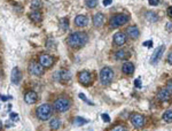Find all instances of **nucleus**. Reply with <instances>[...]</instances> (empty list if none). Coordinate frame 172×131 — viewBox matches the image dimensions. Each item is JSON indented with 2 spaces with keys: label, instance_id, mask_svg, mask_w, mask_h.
Masks as SVG:
<instances>
[{
  "label": "nucleus",
  "instance_id": "obj_25",
  "mask_svg": "<svg viewBox=\"0 0 172 131\" xmlns=\"http://www.w3.org/2000/svg\"><path fill=\"white\" fill-rule=\"evenodd\" d=\"M125 56H126V52L124 50H119V51H117V52L115 53V58L117 60L125 59Z\"/></svg>",
  "mask_w": 172,
  "mask_h": 131
},
{
  "label": "nucleus",
  "instance_id": "obj_15",
  "mask_svg": "<svg viewBox=\"0 0 172 131\" xmlns=\"http://www.w3.org/2000/svg\"><path fill=\"white\" fill-rule=\"evenodd\" d=\"M171 98V93L167 91L166 89L164 90H159L158 93H157V99L159 101H169Z\"/></svg>",
  "mask_w": 172,
  "mask_h": 131
},
{
  "label": "nucleus",
  "instance_id": "obj_14",
  "mask_svg": "<svg viewBox=\"0 0 172 131\" xmlns=\"http://www.w3.org/2000/svg\"><path fill=\"white\" fill-rule=\"evenodd\" d=\"M126 33H128V36L131 38V39H137L138 37H139V29L137 28L135 26H128V29H126Z\"/></svg>",
  "mask_w": 172,
  "mask_h": 131
},
{
  "label": "nucleus",
  "instance_id": "obj_11",
  "mask_svg": "<svg viewBox=\"0 0 172 131\" xmlns=\"http://www.w3.org/2000/svg\"><path fill=\"white\" fill-rule=\"evenodd\" d=\"M37 99H38V96H37V93L35 91L26 92V96H24V101H26V104H29V105L35 104V102L37 101Z\"/></svg>",
  "mask_w": 172,
  "mask_h": 131
},
{
  "label": "nucleus",
  "instance_id": "obj_40",
  "mask_svg": "<svg viewBox=\"0 0 172 131\" xmlns=\"http://www.w3.org/2000/svg\"><path fill=\"white\" fill-rule=\"evenodd\" d=\"M167 15H169L170 17H172V6L167 8Z\"/></svg>",
  "mask_w": 172,
  "mask_h": 131
},
{
  "label": "nucleus",
  "instance_id": "obj_5",
  "mask_svg": "<svg viewBox=\"0 0 172 131\" xmlns=\"http://www.w3.org/2000/svg\"><path fill=\"white\" fill-rule=\"evenodd\" d=\"M128 21V16L125 15V14H117L111 17L110 20V26L111 28H118L121 26H124L126 24Z\"/></svg>",
  "mask_w": 172,
  "mask_h": 131
},
{
  "label": "nucleus",
  "instance_id": "obj_36",
  "mask_svg": "<svg viewBox=\"0 0 172 131\" xmlns=\"http://www.w3.org/2000/svg\"><path fill=\"white\" fill-rule=\"evenodd\" d=\"M152 40H148V41H145L143 43V46H146V47H152Z\"/></svg>",
  "mask_w": 172,
  "mask_h": 131
},
{
  "label": "nucleus",
  "instance_id": "obj_17",
  "mask_svg": "<svg viewBox=\"0 0 172 131\" xmlns=\"http://www.w3.org/2000/svg\"><path fill=\"white\" fill-rule=\"evenodd\" d=\"M103 22H104V17H103V15L101 13H98L94 15V17H93V24H94V26L100 28V26H103Z\"/></svg>",
  "mask_w": 172,
  "mask_h": 131
},
{
  "label": "nucleus",
  "instance_id": "obj_32",
  "mask_svg": "<svg viewBox=\"0 0 172 131\" xmlns=\"http://www.w3.org/2000/svg\"><path fill=\"white\" fill-rule=\"evenodd\" d=\"M148 2L150 6H157L159 4V0H148Z\"/></svg>",
  "mask_w": 172,
  "mask_h": 131
},
{
  "label": "nucleus",
  "instance_id": "obj_38",
  "mask_svg": "<svg viewBox=\"0 0 172 131\" xmlns=\"http://www.w3.org/2000/svg\"><path fill=\"white\" fill-rule=\"evenodd\" d=\"M167 62H169L170 65H172V52L167 55Z\"/></svg>",
  "mask_w": 172,
  "mask_h": 131
},
{
  "label": "nucleus",
  "instance_id": "obj_6",
  "mask_svg": "<svg viewBox=\"0 0 172 131\" xmlns=\"http://www.w3.org/2000/svg\"><path fill=\"white\" fill-rule=\"evenodd\" d=\"M130 120H131L132 125L137 129H141L146 123V118L143 117L141 114H132L130 116Z\"/></svg>",
  "mask_w": 172,
  "mask_h": 131
},
{
  "label": "nucleus",
  "instance_id": "obj_1",
  "mask_svg": "<svg viewBox=\"0 0 172 131\" xmlns=\"http://www.w3.org/2000/svg\"><path fill=\"white\" fill-rule=\"evenodd\" d=\"M89 40V37L85 32H80V31H77V32L71 33L70 36L68 37L67 43L68 45L74 47V48H78V47H83Z\"/></svg>",
  "mask_w": 172,
  "mask_h": 131
},
{
  "label": "nucleus",
  "instance_id": "obj_29",
  "mask_svg": "<svg viewBox=\"0 0 172 131\" xmlns=\"http://www.w3.org/2000/svg\"><path fill=\"white\" fill-rule=\"evenodd\" d=\"M111 130H113V131H116V130L125 131V130H126V128H125L124 125H116V126H114V128H111Z\"/></svg>",
  "mask_w": 172,
  "mask_h": 131
},
{
  "label": "nucleus",
  "instance_id": "obj_34",
  "mask_svg": "<svg viewBox=\"0 0 172 131\" xmlns=\"http://www.w3.org/2000/svg\"><path fill=\"white\" fill-rule=\"evenodd\" d=\"M166 30H167L169 32H171L172 31V23L171 22H167V23H166Z\"/></svg>",
  "mask_w": 172,
  "mask_h": 131
},
{
  "label": "nucleus",
  "instance_id": "obj_20",
  "mask_svg": "<svg viewBox=\"0 0 172 131\" xmlns=\"http://www.w3.org/2000/svg\"><path fill=\"white\" fill-rule=\"evenodd\" d=\"M50 126H51V129L53 130H57V129H60V126H61V122H60V120L56 117H53L51 120V122H50Z\"/></svg>",
  "mask_w": 172,
  "mask_h": 131
},
{
  "label": "nucleus",
  "instance_id": "obj_41",
  "mask_svg": "<svg viewBox=\"0 0 172 131\" xmlns=\"http://www.w3.org/2000/svg\"><path fill=\"white\" fill-rule=\"evenodd\" d=\"M1 129H2V122L0 121V130H1Z\"/></svg>",
  "mask_w": 172,
  "mask_h": 131
},
{
  "label": "nucleus",
  "instance_id": "obj_31",
  "mask_svg": "<svg viewBox=\"0 0 172 131\" xmlns=\"http://www.w3.org/2000/svg\"><path fill=\"white\" fill-rule=\"evenodd\" d=\"M166 90L172 94V81H169V82H167V84H166Z\"/></svg>",
  "mask_w": 172,
  "mask_h": 131
},
{
  "label": "nucleus",
  "instance_id": "obj_16",
  "mask_svg": "<svg viewBox=\"0 0 172 131\" xmlns=\"http://www.w3.org/2000/svg\"><path fill=\"white\" fill-rule=\"evenodd\" d=\"M87 17L86 16H84V15H78L76 16V19H75V24L77 26H79V28H84V26H87Z\"/></svg>",
  "mask_w": 172,
  "mask_h": 131
},
{
  "label": "nucleus",
  "instance_id": "obj_8",
  "mask_svg": "<svg viewBox=\"0 0 172 131\" xmlns=\"http://www.w3.org/2000/svg\"><path fill=\"white\" fill-rule=\"evenodd\" d=\"M164 50H165V47H164V45H162V46H158V47L154 51L153 56H152V59H150V63H152V65H156L159 60H161Z\"/></svg>",
  "mask_w": 172,
  "mask_h": 131
},
{
  "label": "nucleus",
  "instance_id": "obj_10",
  "mask_svg": "<svg viewBox=\"0 0 172 131\" xmlns=\"http://www.w3.org/2000/svg\"><path fill=\"white\" fill-rule=\"evenodd\" d=\"M78 79H79V82L83 85L87 86L92 82V76H91V74L89 72H79V75H78Z\"/></svg>",
  "mask_w": 172,
  "mask_h": 131
},
{
  "label": "nucleus",
  "instance_id": "obj_3",
  "mask_svg": "<svg viewBox=\"0 0 172 131\" xmlns=\"http://www.w3.org/2000/svg\"><path fill=\"white\" fill-rule=\"evenodd\" d=\"M114 78V72L111 68L109 67H104L102 68L100 72V81H101L102 85H109L110 82Z\"/></svg>",
  "mask_w": 172,
  "mask_h": 131
},
{
  "label": "nucleus",
  "instance_id": "obj_7",
  "mask_svg": "<svg viewBox=\"0 0 172 131\" xmlns=\"http://www.w3.org/2000/svg\"><path fill=\"white\" fill-rule=\"evenodd\" d=\"M29 72L31 75H35V76H41L44 74V67L40 65V63H37V62H31L29 65Z\"/></svg>",
  "mask_w": 172,
  "mask_h": 131
},
{
  "label": "nucleus",
  "instance_id": "obj_19",
  "mask_svg": "<svg viewBox=\"0 0 172 131\" xmlns=\"http://www.w3.org/2000/svg\"><path fill=\"white\" fill-rule=\"evenodd\" d=\"M59 74H60V78H61L62 82H68V81H70L71 74L68 72V70H61Z\"/></svg>",
  "mask_w": 172,
  "mask_h": 131
},
{
  "label": "nucleus",
  "instance_id": "obj_35",
  "mask_svg": "<svg viewBox=\"0 0 172 131\" xmlns=\"http://www.w3.org/2000/svg\"><path fill=\"white\" fill-rule=\"evenodd\" d=\"M134 85L137 87H141V82H140V78H137L134 81Z\"/></svg>",
  "mask_w": 172,
  "mask_h": 131
},
{
  "label": "nucleus",
  "instance_id": "obj_9",
  "mask_svg": "<svg viewBox=\"0 0 172 131\" xmlns=\"http://www.w3.org/2000/svg\"><path fill=\"white\" fill-rule=\"evenodd\" d=\"M39 63L44 68H48L53 65V58L48 54H40L39 55Z\"/></svg>",
  "mask_w": 172,
  "mask_h": 131
},
{
  "label": "nucleus",
  "instance_id": "obj_23",
  "mask_svg": "<svg viewBox=\"0 0 172 131\" xmlns=\"http://www.w3.org/2000/svg\"><path fill=\"white\" fill-rule=\"evenodd\" d=\"M60 28H61V30H62V31L68 30V28H69V21H68V19L63 17L62 20L60 21Z\"/></svg>",
  "mask_w": 172,
  "mask_h": 131
},
{
  "label": "nucleus",
  "instance_id": "obj_27",
  "mask_svg": "<svg viewBox=\"0 0 172 131\" xmlns=\"http://www.w3.org/2000/svg\"><path fill=\"white\" fill-rule=\"evenodd\" d=\"M89 121L87 120H84L83 117H76V120H75V123H76L77 125H84L86 124Z\"/></svg>",
  "mask_w": 172,
  "mask_h": 131
},
{
  "label": "nucleus",
  "instance_id": "obj_12",
  "mask_svg": "<svg viewBox=\"0 0 172 131\" xmlns=\"http://www.w3.org/2000/svg\"><path fill=\"white\" fill-rule=\"evenodd\" d=\"M126 41V36L123 32H117L114 35V43L117 46H123Z\"/></svg>",
  "mask_w": 172,
  "mask_h": 131
},
{
  "label": "nucleus",
  "instance_id": "obj_37",
  "mask_svg": "<svg viewBox=\"0 0 172 131\" xmlns=\"http://www.w3.org/2000/svg\"><path fill=\"white\" fill-rule=\"evenodd\" d=\"M113 2V0H103V6H108Z\"/></svg>",
  "mask_w": 172,
  "mask_h": 131
},
{
  "label": "nucleus",
  "instance_id": "obj_4",
  "mask_svg": "<svg viewBox=\"0 0 172 131\" xmlns=\"http://www.w3.org/2000/svg\"><path fill=\"white\" fill-rule=\"evenodd\" d=\"M70 108V100L68 98H57L54 102V109L59 113H64Z\"/></svg>",
  "mask_w": 172,
  "mask_h": 131
},
{
  "label": "nucleus",
  "instance_id": "obj_28",
  "mask_svg": "<svg viewBox=\"0 0 172 131\" xmlns=\"http://www.w3.org/2000/svg\"><path fill=\"white\" fill-rule=\"evenodd\" d=\"M78 97H79V98L80 99H83L84 101H85V102H86V104H89V105H93V102H91V101H89V99L86 98V97H85V94H84V93H79V94H78Z\"/></svg>",
  "mask_w": 172,
  "mask_h": 131
},
{
  "label": "nucleus",
  "instance_id": "obj_33",
  "mask_svg": "<svg viewBox=\"0 0 172 131\" xmlns=\"http://www.w3.org/2000/svg\"><path fill=\"white\" fill-rule=\"evenodd\" d=\"M101 117L103 120V122H110V117H109V115H107V114H102Z\"/></svg>",
  "mask_w": 172,
  "mask_h": 131
},
{
  "label": "nucleus",
  "instance_id": "obj_30",
  "mask_svg": "<svg viewBox=\"0 0 172 131\" xmlns=\"http://www.w3.org/2000/svg\"><path fill=\"white\" fill-rule=\"evenodd\" d=\"M9 118L12 121H19V114L17 113H11L9 114Z\"/></svg>",
  "mask_w": 172,
  "mask_h": 131
},
{
  "label": "nucleus",
  "instance_id": "obj_2",
  "mask_svg": "<svg viewBox=\"0 0 172 131\" xmlns=\"http://www.w3.org/2000/svg\"><path fill=\"white\" fill-rule=\"evenodd\" d=\"M52 106L48 105V104H44V105H40L37 108V111H36V114H37V117L39 120H41V121H47L48 118L51 117L52 115Z\"/></svg>",
  "mask_w": 172,
  "mask_h": 131
},
{
  "label": "nucleus",
  "instance_id": "obj_26",
  "mask_svg": "<svg viewBox=\"0 0 172 131\" xmlns=\"http://www.w3.org/2000/svg\"><path fill=\"white\" fill-rule=\"evenodd\" d=\"M85 5L89 8H95L98 5V0H85Z\"/></svg>",
  "mask_w": 172,
  "mask_h": 131
},
{
  "label": "nucleus",
  "instance_id": "obj_39",
  "mask_svg": "<svg viewBox=\"0 0 172 131\" xmlns=\"http://www.w3.org/2000/svg\"><path fill=\"white\" fill-rule=\"evenodd\" d=\"M0 99H1L2 101H7L8 99H12V97H5V96H0Z\"/></svg>",
  "mask_w": 172,
  "mask_h": 131
},
{
  "label": "nucleus",
  "instance_id": "obj_21",
  "mask_svg": "<svg viewBox=\"0 0 172 131\" xmlns=\"http://www.w3.org/2000/svg\"><path fill=\"white\" fill-rule=\"evenodd\" d=\"M29 16H30V19H31L32 21H35V22H40V21H41V13H40V12H37V11L32 12Z\"/></svg>",
  "mask_w": 172,
  "mask_h": 131
},
{
  "label": "nucleus",
  "instance_id": "obj_18",
  "mask_svg": "<svg viewBox=\"0 0 172 131\" xmlns=\"http://www.w3.org/2000/svg\"><path fill=\"white\" fill-rule=\"evenodd\" d=\"M122 70L124 74H128V75H131V74H133L134 72V66L132 62H125L123 67H122Z\"/></svg>",
  "mask_w": 172,
  "mask_h": 131
},
{
  "label": "nucleus",
  "instance_id": "obj_22",
  "mask_svg": "<svg viewBox=\"0 0 172 131\" xmlns=\"http://www.w3.org/2000/svg\"><path fill=\"white\" fill-rule=\"evenodd\" d=\"M145 16H146L147 20L150 21V22H156V21L158 20V17H157V14H155L154 12H147Z\"/></svg>",
  "mask_w": 172,
  "mask_h": 131
},
{
  "label": "nucleus",
  "instance_id": "obj_24",
  "mask_svg": "<svg viewBox=\"0 0 172 131\" xmlns=\"http://www.w3.org/2000/svg\"><path fill=\"white\" fill-rule=\"evenodd\" d=\"M163 120L165 121L166 123H171L172 122V111H166L163 114Z\"/></svg>",
  "mask_w": 172,
  "mask_h": 131
},
{
  "label": "nucleus",
  "instance_id": "obj_13",
  "mask_svg": "<svg viewBox=\"0 0 172 131\" xmlns=\"http://www.w3.org/2000/svg\"><path fill=\"white\" fill-rule=\"evenodd\" d=\"M21 78H22V75L20 72L19 68H14L13 70H12V75H11L12 83L15 84V85H17V84H20V82H21Z\"/></svg>",
  "mask_w": 172,
  "mask_h": 131
}]
</instances>
